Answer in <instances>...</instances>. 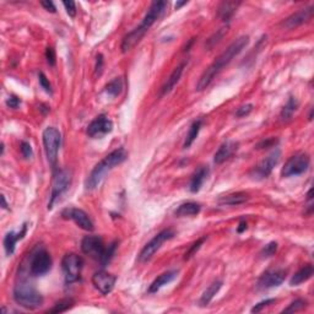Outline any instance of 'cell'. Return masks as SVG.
<instances>
[{
    "label": "cell",
    "instance_id": "obj_1",
    "mask_svg": "<svg viewBox=\"0 0 314 314\" xmlns=\"http://www.w3.org/2000/svg\"><path fill=\"white\" fill-rule=\"evenodd\" d=\"M248 43H249V37L248 36H242V37L237 38L236 41L232 42L230 46L226 48L221 54L215 59L213 63L210 64V67L200 76L199 81L197 84L198 91H203V90H205L209 85L213 83L214 79L222 72L223 68L227 67L248 46Z\"/></svg>",
    "mask_w": 314,
    "mask_h": 314
},
{
    "label": "cell",
    "instance_id": "obj_2",
    "mask_svg": "<svg viewBox=\"0 0 314 314\" xmlns=\"http://www.w3.org/2000/svg\"><path fill=\"white\" fill-rule=\"evenodd\" d=\"M127 158H128V152L124 149H117L114 151H112L111 154L107 155L103 160H101L95 166V168L92 169L90 176L87 177L86 183H85L86 188L89 191H93V189L97 188L101 184L102 180H103V178L106 177V174L111 169L114 168L115 166H119L120 163H123Z\"/></svg>",
    "mask_w": 314,
    "mask_h": 314
},
{
    "label": "cell",
    "instance_id": "obj_3",
    "mask_svg": "<svg viewBox=\"0 0 314 314\" xmlns=\"http://www.w3.org/2000/svg\"><path fill=\"white\" fill-rule=\"evenodd\" d=\"M14 299L26 309H37L43 304V297L27 281H20L14 288Z\"/></svg>",
    "mask_w": 314,
    "mask_h": 314
},
{
    "label": "cell",
    "instance_id": "obj_4",
    "mask_svg": "<svg viewBox=\"0 0 314 314\" xmlns=\"http://www.w3.org/2000/svg\"><path fill=\"white\" fill-rule=\"evenodd\" d=\"M42 138H43L44 151H46L48 162L50 163V166L54 167L58 161V152L61 144L60 132L54 127H48L44 129Z\"/></svg>",
    "mask_w": 314,
    "mask_h": 314
},
{
    "label": "cell",
    "instance_id": "obj_5",
    "mask_svg": "<svg viewBox=\"0 0 314 314\" xmlns=\"http://www.w3.org/2000/svg\"><path fill=\"white\" fill-rule=\"evenodd\" d=\"M84 268V259L75 253L65 254L61 260V269L64 273L65 282L73 284L80 279L81 270Z\"/></svg>",
    "mask_w": 314,
    "mask_h": 314
},
{
    "label": "cell",
    "instance_id": "obj_6",
    "mask_svg": "<svg viewBox=\"0 0 314 314\" xmlns=\"http://www.w3.org/2000/svg\"><path fill=\"white\" fill-rule=\"evenodd\" d=\"M176 236V232L171 228H167V230L161 231L160 233H157L156 236L154 237L149 243H146L144 245V248L141 249L140 254H139V262H148L155 256V253L162 247V244L167 240L172 239L173 237Z\"/></svg>",
    "mask_w": 314,
    "mask_h": 314
},
{
    "label": "cell",
    "instance_id": "obj_7",
    "mask_svg": "<svg viewBox=\"0 0 314 314\" xmlns=\"http://www.w3.org/2000/svg\"><path fill=\"white\" fill-rule=\"evenodd\" d=\"M72 184V173L68 169H59L55 172L54 178L52 183V193H50V199L48 203V209H52L58 198H60L67 189Z\"/></svg>",
    "mask_w": 314,
    "mask_h": 314
},
{
    "label": "cell",
    "instance_id": "obj_8",
    "mask_svg": "<svg viewBox=\"0 0 314 314\" xmlns=\"http://www.w3.org/2000/svg\"><path fill=\"white\" fill-rule=\"evenodd\" d=\"M310 165V158L307 154H296L285 163L281 171V176L284 178L299 176L304 173Z\"/></svg>",
    "mask_w": 314,
    "mask_h": 314
},
{
    "label": "cell",
    "instance_id": "obj_9",
    "mask_svg": "<svg viewBox=\"0 0 314 314\" xmlns=\"http://www.w3.org/2000/svg\"><path fill=\"white\" fill-rule=\"evenodd\" d=\"M52 268V258L46 249H38L31 257L30 271L33 276L46 275Z\"/></svg>",
    "mask_w": 314,
    "mask_h": 314
},
{
    "label": "cell",
    "instance_id": "obj_10",
    "mask_svg": "<svg viewBox=\"0 0 314 314\" xmlns=\"http://www.w3.org/2000/svg\"><path fill=\"white\" fill-rule=\"evenodd\" d=\"M166 8H167L166 2L152 3L151 7L149 8L148 13H146V15L144 16L141 24L137 27V30L139 31V32H140L143 36H145V33L148 32L150 28H151L152 25H154L155 22H156L157 20L162 16V14L165 13Z\"/></svg>",
    "mask_w": 314,
    "mask_h": 314
},
{
    "label": "cell",
    "instance_id": "obj_11",
    "mask_svg": "<svg viewBox=\"0 0 314 314\" xmlns=\"http://www.w3.org/2000/svg\"><path fill=\"white\" fill-rule=\"evenodd\" d=\"M81 250L90 258L101 262L106 253L103 239L98 236H86L81 242Z\"/></svg>",
    "mask_w": 314,
    "mask_h": 314
},
{
    "label": "cell",
    "instance_id": "obj_12",
    "mask_svg": "<svg viewBox=\"0 0 314 314\" xmlns=\"http://www.w3.org/2000/svg\"><path fill=\"white\" fill-rule=\"evenodd\" d=\"M61 217L65 220H72V221H74L79 227L83 228L85 231L91 232L93 231V228H95L93 227V222L89 217V215L85 213L84 210H81V209L78 208L64 209V210L61 211Z\"/></svg>",
    "mask_w": 314,
    "mask_h": 314
},
{
    "label": "cell",
    "instance_id": "obj_13",
    "mask_svg": "<svg viewBox=\"0 0 314 314\" xmlns=\"http://www.w3.org/2000/svg\"><path fill=\"white\" fill-rule=\"evenodd\" d=\"M113 130V121L107 115L96 117L87 127V135L91 138H102Z\"/></svg>",
    "mask_w": 314,
    "mask_h": 314
},
{
    "label": "cell",
    "instance_id": "obj_14",
    "mask_svg": "<svg viewBox=\"0 0 314 314\" xmlns=\"http://www.w3.org/2000/svg\"><path fill=\"white\" fill-rule=\"evenodd\" d=\"M287 271L284 269H274V270H268L260 276L258 281V287L260 290H268V288L277 287L285 281L286 279Z\"/></svg>",
    "mask_w": 314,
    "mask_h": 314
},
{
    "label": "cell",
    "instance_id": "obj_15",
    "mask_svg": "<svg viewBox=\"0 0 314 314\" xmlns=\"http://www.w3.org/2000/svg\"><path fill=\"white\" fill-rule=\"evenodd\" d=\"M280 157H281V152L280 150H274L271 154H269L258 166L254 168V178H258V179H263V178H267L269 174L273 172L274 167L279 163Z\"/></svg>",
    "mask_w": 314,
    "mask_h": 314
},
{
    "label": "cell",
    "instance_id": "obj_16",
    "mask_svg": "<svg viewBox=\"0 0 314 314\" xmlns=\"http://www.w3.org/2000/svg\"><path fill=\"white\" fill-rule=\"evenodd\" d=\"M115 281H117V277L103 270L97 271L92 276L93 286L97 288L102 295H108V293H111L113 288H114Z\"/></svg>",
    "mask_w": 314,
    "mask_h": 314
},
{
    "label": "cell",
    "instance_id": "obj_17",
    "mask_svg": "<svg viewBox=\"0 0 314 314\" xmlns=\"http://www.w3.org/2000/svg\"><path fill=\"white\" fill-rule=\"evenodd\" d=\"M313 11H314L313 7H308L304 8V9L297 11V13L290 15L284 22H282V27H285L286 30H293V28L301 26V25L305 24V22H308L312 19Z\"/></svg>",
    "mask_w": 314,
    "mask_h": 314
},
{
    "label": "cell",
    "instance_id": "obj_18",
    "mask_svg": "<svg viewBox=\"0 0 314 314\" xmlns=\"http://www.w3.org/2000/svg\"><path fill=\"white\" fill-rule=\"evenodd\" d=\"M237 146H238V144L234 143V141H226V143H223L216 151V154H215L214 162L216 165H221L237 151V149H238Z\"/></svg>",
    "mask_w": 314,
    "mask_h": 314
},
{
    "label": "cell",
    "instance_id": "obj_19",
    "mask_svg": "<svg viewBox=\"0 0 314 314\" xmlns=\"http://www.w3.org/2000/svg\"><path fill=\"white\" fill-rule=\"evenodd\" d=\"M185 65H186L185 61H183L182 64L178 65L176 69L172 72V74L169 75V78L166 80V83L163 84L162 87H161V96H165V95H167V93L171 92L172 90L174 89V86H176V85L179 83L180 76H182L183 72H184Z\"/></svg>",
    "mask_w": 314,
    "mask_h": 314
},
{
    "label": "cell",
    "instance_id": "obj_20",
    "mask_svg": "<svg viewBox=\"0 0 314 314\" xmlns=\"http://www.w3.org/2000/svg\"><path fill=\"white\" fill-rule=\"evenodd\" d=\"M26 231H27V226H26V223H25V225L22 226V230L20 231L19 233H15L14 231H11L7 234V236H5L4 248L8 256H11V254L15 252V244L18 243V240L24 238V236L26 234Z\"/></svg>",
    "mask_w": 314,
    "mask_h": 314
},
{
    "label": "cell",
    "instance_id": "obj_21",
    "mask_svg": "<svg viewBox=\"0 0 314 314\" xmlns=\"http://www.w3.org/2000/svg\"><path fill=\"white\" fill-rule=\"evenodd\" d=\"M178 275L177 271H167V273H163L162 275H160L157 279L154 280L151 285L149 287V293H156L157 291H160L161 288L165 287L166 285H168L169 282L173 281Z\"/></svg>",
    "mask_w": 314,
    "mask_h": 314
},
{
    "label": "cell",
    "instance_id": "obj_22",
    "mask_svg": "<svg viewBox=\"0 0 314 314\" xmlns=\"http://www.w3.org/2000/svg\"><path fill=\"white\" fill-rule=\"evenodd\" d=\"M240 5L239 2H223L220 4L219 9H217V15L222 21L228 22L234 15L238 7Z\"/></svg>",
    "mask_w": 314,
    "mask_h": 314
},
{
    "label": "cell",
    "instance_id": "obj_23",
    "mask_svg": "<svg viewBox=\"0 0 314 314\" xmlns=\"http://www.w3.org/2000/svg\"><path fill=\"white\" fill-rule=\"evenodd\" d=\"M248 200H249V194L244 193V192H237V193H232L220 198L219 204H221V205L237 206L247 203Z\"/></svg>",
    "mask_w": 314,
    "mask_h": 314
},
{
    "label": "cell",
    "instance_id": "obj_24",
    "mask_svg": "<svg viewBox=\"0 0 314 314\" xmlns=\"http://www.w3.org/2000/svg\"><path fill=\"white\" fill-rule=\"evenodd\" d=\"M209 173H210V171H209L208 167H200V168L195 172L193 177H192L191 185H189V189H191L192 193H198V192L200 191V188H202L204 182H205V179L208 178Z\"/></svg>",
    "mask_w": 314,
    "mask_h": 314
},
{
    "label": "cell",
    "instance_id": "obj_25",
    "mask_svg": "<svg viewBox=\"0 0 314 314\" xmlns=\"http://www.w3.org/2000/svg\"><path fill=\"white\" fill-rule=\"evenodd\" d=\"M202 210V206L200 204L194 203V202H188L183 203L178 206V209L174 211V215L177 217H186V216H195Z\"/></svg>",
    "mask_w": 314,
    "mask_h": 314
},
{
    "label": "cell",
    "instance_id": "obj_26",
    "mask_svg": "<svg viewBox=\"0 0 314 314\" xmlns=\"http://www.w3.org/2000/svg\"><path fill=\"white\" fill-rule=\"evenodd\" d=\"M314 274V269L310 264L305 265V267H303L302 269H299L298 271L293 275L292 277H291L290 280V285L291 286H298V285L303 284V282L308 281V280L310 279V277L313 276Z\"/></svg>",
    "mask_w": 314,
    "mask_h": 314
},
{
    "label": "cell",
    "instance_id": "obj_27",
    "mask_svg": "<svg viewBox=\"0 0 314 314\" xmlns=\"http://www.w3.org/2000/svg\"><path fill=\"white\" fill-rule=\"evenodd\" d=\"M221 286H222V281L213 282L210 286H209L205 291H204V293L202 295V298H200V302H199L200 305L205 307V305H208L209 303H210V302L213 301L215 295H216V293L220 291Z\"/></svg>",
    "mask_w": 314,
    "mask_h": 314
},
{
    "label": "cell",
    "instance_id": "obj_28",
    "mask_svg": "<svg viewBox=\"0 0 314 314\" xmlns=\"http://www.w3.org/2000/svg\"><path fill=\"white\" fill-rule=\"evenodd\" d=\"M297 108H298V101H297L295 97H290L288 98L287 103L285 104V107L282 108L280 117H281L282 120L291 119V118H292V115H293V113L297 111Z\"/></svg>",
    "mask_w": 314,
    "mask_h": 314
},
{
    "label": "cell",
    "instance_id": "obj_29",
    "mask_svg": "<svg viewBox=\"0 0 314 314\" xmlns=\"http://www.w3.org/2000/svg\"><path fill=\"white\" fill-rule=\"evenodd\" d=\"M200 128H202V120H195L194 123L192 124L191 129H189V132H188V135H186V139L184 141V145H183V148L188 149V148H191L192 145H193L195 139H197L198 135H199Z\"/></svg>",
    "mask_w": 314,
    "mask_h": 314
},
{
    "label": "cell",
    "instance_id": "obj_30",
    "mask_svg": "<svg viewBox=\"0 0 314 314\" xmlns=\"http://www.w3.org/2000/svg\"><path fill=\"white\" fill-rule=\"evenodd\" d=\"M121 91H123V80L120 78L113 79L112 81H109L106 86V92L108 93L111 97H117L119 96Z\"/></svg>",
    "mask_w": 314,
    "mask_h": 314
},
{
    "label": "cell",
    "instance_id": "obj_31",
    "mask_svg": "<svg viewBox=\"0 0 314 314\" xmlns=\"http://www.w3.org/2000/svg\"><path fill=\"white\" fill-rule=\"evenodd\" d=\"M74 299L73 298H63L60 299L59 302H56V303L54 304V307L52 308V309L48 310V313H63V312H67V310H69L70 308L74 305Z\"/></svg>",
    "mask_w": 314,
    "mask_h": 314
},
{
    "label": "cell",
    "instance_id": "obj_32",
    "mask_svg": "<svg viewBox=\"0 0 314 314\" xmlns=\"http://www.w3.org/2000/svg\"><path fill=\"white\" fill-rule=\"evenodd\" d=\"M305 307H307V301H304V299H296V301H293L292 303L288 305L287 308H285V309L282 310V312H284V313L298 312V310L304 309Z\"/></svg>",
    "mask_w": 314,
    "mask_h": 314
},
{
    "label": "cell",
    "instance_id": "obj_33",
    "mask_svg": "<svg viewBox=\"0 0 314 314\" xmlns=\"http://www.w3.org/2000/svg\"><path fill=\"white\" fill-rule=\"evenodd\" d=\"M206 240V236H204V237H202V238H199L197 240V242H194L193 244L191 245V248H189L188 249V252H186L185 253V256H184V260H188V259H191L192 257L194 256L195 253H197L198 250L200 249V247H202L203 245V243L205 242Z\"/></svg>",
    "mask_w": 314,
    "mask_h": 314
},
{
    "label": "cell",
    "instance_id": "obj_34",
    "mask_svg": "<svg viewBox=\"0 0 314 314\" xmlns=\"http://www.w3.org/2000/svg\"><path fill=\"white\" fill-rule=\"evenodd\" d=\"M276 250H277V243L270 242L263 248L262 252H260V257H262V258H270V257H273L274 254L276 253Z\"/></svg>",
    "mask_w": 314,
    "mask_h": 314
},
{
    "label": "cell",
    "instance_id": "obj_35",
    "mask_svg": "<svg viewBox=\"0 0 314 314\" xmlns=\"http://www.w3.org/2000/svg\"><path fill=\"white\" fill-rule=\"evenodd\" d=\"M115 248H117V242H113L112 244H109V245H108V248H106V253H104L103 258H102V260L100 262L101 264L103 265V267L107 264V263L111 262L112 257L114 256Z\"/></svg>",
    "mask_w": 314,
    "mask_h": 314
},
{
    "label": "cell",
    "instance_id": "obj_36",
    "mask_svg": "<svg viewBox=\"0 0 314 314\" xmlns=\"http://www.w3.org/2000/svg\"><path fill=\"white\" fill-rule=\"evenodd\" d=\"M38 81H39V85H41L42 89H43L47 93H52L53 92L52 85H50L49 80H48L47 76L44 75L43 73H39V74H38Z\"/></svg>",
    "mask_w": 314,
    "mask_h": 314
},
{
    "label": "cell",
    "instance_id": "obj_37",
    "mask_svg": "<svg viewBox=\"0 0 314 314\" xmlns=\"http://www.w3.org/2000/svg\"><path fill=\"white\" fill-rule=\"evenodd\" d=\"M275 302H276L275 298H269V299H265V301L259 302L258 304H256L253 308H252V313L262 312V310L264 309V308H267V307H269V305L275 303Z\"/></svg>",
    "mask_w": 314,
    "mask_h": 314
},
{
    "label": "cell",
    "instance_id": "obj_38",
    "mask_svg": "<svg viewBox=\"0 0 314 314\" xmlns=\"http://www.w3.org/2000/svg\"><path fill=\"white\" fill-rule=\"evenodd\" d=\"M227 32V30H225V28H221V30L219 31L217 33H215V35L211 37L210 39L208 41V48H213L215 44L219 43L220 41H221L223 36H225V33Z\"/></svg>",
    "mask_w": 314,
    "mask_h": 314
},
{
    "label": "cell",
    "instance_id": "obj_39",
    "mask_svg": "<svg viewBox=\"0 0 314 314\" xmlns=\"http://www.w3.org/2000/svg\"><path fill=\"white\" fill-rule=\"evenodd\" d=\"M20 150H21L22 156H24L25 158H27V160L33 156L32 146H31V144L27 143V141H22L21 145H20Z\"/></svg>",
    "mask_w": 314,
    "mask_h": 314
},
{
    "label": "cell",
    "instance_id": "obj_40",
    "mask_svg": "<svg viewBox=\"0 0 314 314\" xmlns=\"http://www.w3.org/2000/svg\"><path fill=\"white\" fill-rule=\"evenodd\" d=\"M252 111H253V104L247 103V104H244V106H240L239 108L237 109L236 117H238V118L245 117V115L249 114V113H250Z\"/></svg>",
    "mask_w": 314,
    "mask_h": 314
},
{
    "label": "cell",
    "instance_id": "obj_41",
    "mask_svg": "<svg viewBox=\"0 0 314 314\" xmlns=\"http://www.w3.org/2000/svg\"><path fill=\"white\" fill-rule=\"evenodd\" d=\"M46 59L47 63L50 65V67H54L55 61H56V55H55V50L53 49L52 47H48L46 49Z\"/></svg>",
    "mask_w": 314,
    "mask_h": 314
},
{
    "label": "cell",
    "instance_id": "obj_42",
    "mask_svg": "<svg viewBox=\"0 0 314 314\" xmlns=\"http://www.w3.org/2000/svg\"><path fill=\"white\" fill-rule=\"evenodd\" d=\"M65 10H67L68 15L72 16V18H75L76 15V4L74 2H64L63 3Z\"/></svg>",
    "mask_w": 314,
    "mask_h": 314
},
{
    "label": "cell",
    "instance_id": "obj_43",
    "mask_svg": "<svg viewBox=\"0 0 314 314\" xmlns=\"http://www.w3.org/2000/svg\"><path fill=\"white\" fill-rule=\"evenodd\" d=\"M103 55L98 54L96 58V68H95V75L100 76L102 74V70H103Z\"/></svg>",
    "mask_w": 314,
    "mask_h": 314
},
{
    "label": "cell",
    "instance_id": "obj_44",
    "mask_svg": "<svg viewBox=\"0 0 314 314\" xmlns=\"http://www.w3.org/2000/svg\"><path fill=\"white\" fill-rule=\"evenodd\" d=\"M20 104H21V100H20L19 97H16V96H10L7 100V106L9 107V108L16 109Z\"/></svg>",
    "mask_w": 314,
    "mask_h": 314
},
{
    "label": "cell",
    "instance_id": "obj_45",
    "mask_svg": "<svg viewBox=\"0 0 314 314\" xmlns=\"http://www.w3.org/2000/svg\"><path fill=\"white\" fill-rule=\"evenodd\" d=\"M276 143H277L276 139H268V140H263L262 143L258 145V149H268V148H270V146L275 145Z\"/></svg>",
    "mask_w": 314,
    "mask_h": 314
},
{
    "label": "cell",
    "instance_id": "obj_46",
    "mask_svg": "<svg viewBox=\"0 0 314 314\" xmlns=\"http://www.w3.org/2000/svg\"><path fill=\"white\" fill-rule=\"evenodd\" d=\"M41 5L47 11H49V13H56V8H55L54 3L50 2V0H47V2H41Z\"/></svg>",
    "mask_w": 314,
    "mask_h": 314
},
{
    "label": "cell",
    "instance_id": "obj_47",
    "mask_svg": "<svg viewBox=\"0 0 314 314\" xmlns=\"http://www.w3.org/2000/svg\"><path fill=\"white\" fill-rule=\"evenodd\" d=\"M245 230H247V222H245L244 220H242V221L239 222L238 227H237V232H238V233H243Z\"/></svg>",
    "mask_w": 314,
    "mask_h": 314
},
{
    "label": "cell",
    "instance_id": "obj_48",
    "mask_svg": "<svg viewBox=\"0 0 314 314\" xmlns=\"http://www.w3.org/2000/svg\"><path fill=\"white\" fill-rule=\"evenodd\" d=\"M2 204H3V209H8V204H7V200H5L4 195H2Z\"/></svg>",
    "mask_w": 314,
    "mask_h": 314
},
{
    "label": "cell",
    "instance_id": "obj_49",
    "mask_svg": "<svg viewBox=\"0 0 314 314\" xmlns=\"http://www.w3.org/2000/svg\"><path fill=\"white\" fill-rule=\"evenodd\" d=\"M185 4H186V2H179V3H177V4H176V9L178 10V9H179V8H182L183 5H185Z\"/></svg>",
    "mask_w": 314,
    "mask_h": 314
}]
</instances>
